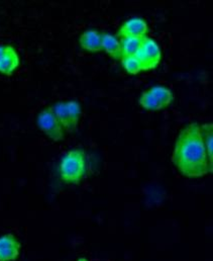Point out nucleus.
Instances as JSON below:
<instances>
[{"label":"nucleus","mask_w":213,"mask_h":261,"mask_svg":"<svg viewBox=\"0 0 213 261\" xmlns=\"http://www.w3.org/2000/svg\"><path fill=\"white\" fill-rule=\"evenodd\" d=\"M172 162L178 171L189 178L202 177L212 173L203 145L200 126L190 123L179 133Z\"/></svg>","instance_id":"1"},{"label":"nucleus","mask_w":213,"mask_h":261,"mask_svg":"<svg viewBox=\"0 0 213 261\" xmlns=\"http://www.w3.org/2000/svg\"><path fill=\"white\" fill-rule=\"evenodd\" d=\"M86 171V154L81 148H75L68 151L63 156L59 165L60 177L65 184L78 185L84 178Z\"/></svg>","instance_id":"2"},{"label":"nucleus","mask_w":213,"mask_h":261,"mask_svg":"<svg viewBox=\"0 0 213 261\" xmlns=\"http://www.w3.org/2000/svg\"><path fill=\"white\" fill-rule=\"evenodd\" d=\"M37 124L48 138L54 142H61L64 139L65 130L57 120L53 108L49 107L44 109L38 116Z\"/></svg>","instance_id":"3"},{"label":"nucleus","mask_w":213,"mask_h":261,"mask_svg":"<svg viewBox=\"0 0 213 261\" xmlns=\"http://www.w3.org/2000/svg\"><path fill=\"white\" fill-rule=\"evenodd\" d=\"M137 57L142 64V71L155 69L160 64L162 59L161 48L155 40L145 37Z\"/></svg>","instance_id":"4"},{"label":"nucleus","mask_w":213,"mask_h":261,"mask_svg":"<svg viewBox=\"0 0 213 261\" xmlns=\"http://www.w3.org/2000/svg\"><path fill=\"white\" fill-rule=\"evenodd\" d=\"M20 59L13 46H0V73L5 76H11L19 67Z\"/></svg>","instance_id":"5"},{"label":"nucleus","mask_w":213,"mask_h":261,"mask_svg":"<svg viewBox=\"0 0 213 261\" xmlns=\"http://www.w3.org/2000/svg\"><path fill=\"white\" fill-rule=\"evenodd\" d=\"M148 32L147 23L140 17H133L127 20L118 31V38H145Z\"/></svg>","instance_id":"6"},{"label":"nucleus","mask_w":213,"mask_h":261,"mask_svg":"<svg viewBox=\"0 0 213 261\" xmlns=\"http://www.w3.org/2000/svg\"><path fill=\"white\" fill-rule=\"evenodd\" d=\"M20 252V243L12 234L0 236V261H14Z\"/></svg>","instance_id":"7"},{"label":"nucleus","mask_w":213,"mask_h":261,"mask_svg":"<svg viewBox=\"0 0 213 261\" xmlns=\"http://www.w3.org/2000/svg\"><path fill=\"white\" fill-rule=\"evenodd\" d=\"M101 35L96 30H87L79 38L81 48L90 53H98L102 51Z\"/></svg>","instance_id":"8"},{"label":"nucleus","mask_w":213,"mask_h":261,"mask_svg":"<svg viewBox=\"0 0 213 261\" xmlns=\"http://www.w3.org/2000/svg\"><path fill=\"white\" fill-rule=\"evenodd\" d=\"M101 48L102 51L107 53L114 60H119L121 58V44L116 37L107 33L102 34Z\"/></svg>","instance_id":"9"},{"label":"nucleus","mask_w":213,"mask_h":261,"mask_svg":"<svg viewBox=\"0 0 213 261\" xmlns=\"http://www.w3.org/2000/svg\"><path fill=\"white\" fill-rule=\"evenodd\" d=\"M139 105L143 110L150 112H157L166 109V106L150 91V89L142 92L139 98Z\"/></svg>","instance_id":"10"},{"label":"nucleus","mask_w":213,"mask_h":261,"mask_svg":"<svg viewBox=\"0 0 213 261\" xmlns=\"http://www.w3.org/2000/svg\"><path fill=\"white\" fill-rule=\"evenodd\" d=\"M144 38H126L120 40L121 44V58L137 56ZM120 58V59H121Z\"/></svg>","instance_id":"11"},{"label":"nucleus","mask_w":213,"mask_h":261,"mask_svg":"<svg viewBox=\"0 0 213 261\" xmlns=\"http://www.w3.org/2000/svg\"><path fill=\"white\" fill-rule=\"evenodd\" d=\"M201 137L203 145L206 151L208 158L209 166L213 170V125L212 124H203L200 126Z\"/></svg>","instance_id":"12"},{"label":"nucleus","mask_w":213,"mask_h":261,"mask_svg":"<svg viewBox=\"0 0 213 261\" xmlns=\"http://www.w3.org/2000/svg\"><path fill=\"white\" fill-rule=\"evenodd\" d=\"M52 108H53V112H54L57 120L59 121V123L61 124L63 129L69 133H73L74 130L72 128L71 120H70V116H69V112H68L66 102H63V101L57 102L56 105L52 106Z\"/></svg>","instance_id":"13"},{"label":"nucleus","mask_w":213,"mask_h":261,"mask_svg":"<svg viewBox=\"0 0 213 261\" xmlns=\"http://www.w3.org/2000/svg\"><path fill=\"white\" fill-rule=\"evenodd\" d=\"M149 89L159 99L162 100V102L166 106V108H168L172 103V101L174 99V95H173L172 90L169 89L168 87L157 85Z\"/></svg>","instance_id":"14"},{"label":"nucleus","mask_w":213,"mask_h":261,"mask_svg":"<svg viewBox=\"0 0 213 261\" xmlns=\"http://www.w3.org/2000/svg\"><path fill=\"white\" fill-rule=\"evenodd\" d=\"M121 64L125 68V70L133 75H137L140 72L142 71V64L140 60L138 59L137 56H132V57H123L121 59Z\"/></svg>","instance_id":"15"},{"label":"nucleus","mask_w":213,"mask_h":261,"mask_svg":"<svg viewBox=\"0 0 213 261\" xmlns=\"http://www.w3.org/2000/svg\"><path fill=\"white\" fill-rule=\"evenodd\" d=\"M71 120L72 128L75 130L78 127L79 120L81 117V106L77 100H69L66 102Z\"/></svg>","instance_id":"16"},{"label":"nucleus","mask_w":213,"mask_h":261,"mask_svg":"<svg viewBox=\"0 0 213 261\" xmlns=\"http://www.w3.org/2000/svg\"><path fill=\"white\" fill-rule=\"evenodd\" d=\"M78 261H88L86 258H84V257H81V258H79L78 259Z\"/></svg>","instance_id":"17"}]
</instances>
